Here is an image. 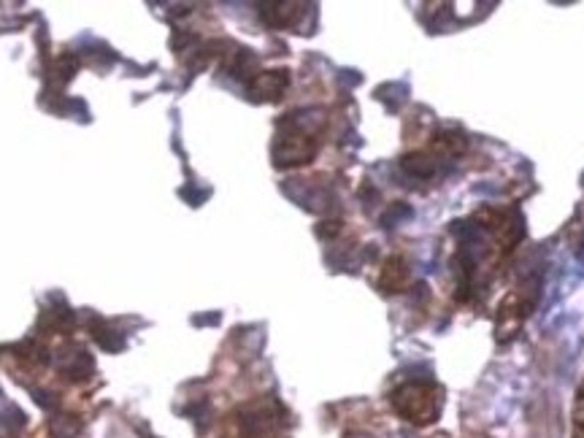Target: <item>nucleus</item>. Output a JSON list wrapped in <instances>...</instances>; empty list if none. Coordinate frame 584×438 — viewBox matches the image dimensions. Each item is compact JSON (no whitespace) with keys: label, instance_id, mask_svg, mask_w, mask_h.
<instances>
[{"label":"nucleus","instance_id":"nucleus-1","mask_svg":"<svg viewBox=\"0 0 584 438\" xmlns=\"http://www.w3.org/2000/svg\"><path fill=\"white\" fill-rule=\"evenodd\" d=\"M392 404L403 420L427 425L441 414V392L433 385H406L392 395Z\"/></svg>","mask_w":584,"mask_h":438},{"label":"nucleus","instance_id":"nucleus-2","mask_svg":"<svg viewBox=\"0 0 584 438\" xmlns=\"http://www.w3.org/2000/svg\"><path fill=\"white\" fill-rule=\"evenodd\" d=\"M287 70H266V73H260L257 79H254V84H252V95L257 98V101H276L279 95L284 92V87H287Z\"/></svg>","mask_w":584,"mask_h":438},{"label":"nucleus","instance_id":"nucleus-3","mask_svg":"<svg viewBox=\"0 0 584 438\" xmlns=\"http://www.w3.org/2000/svg\"><path fill=\"white\" fill-rule=\"evenodd\" d=\"M387 292H401L408 284V265L401 260V257H392L387 265H384V273H382V281H379Z\"/></svg>","mask_w":584,"mask_h":438},{"label":"nucleus","instance_id":"nucleus-4","mask_svg":"<svg viewBox=\"0 0 584 438\" xmlns=\"http://www.w3.org/2000/svg\"><path fill=\"white\" fill-rule=\"evenodd\" d=\"M403 168L414 176H430L436 171V157H433V155H425V152H417V155H408V157L403 160Z\"/></svg>","mask_w":584,"mask_h":438}]
</instances>
